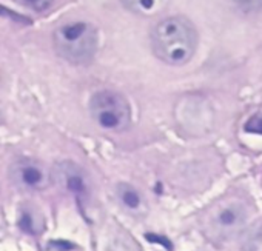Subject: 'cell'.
I'll use <instances>...</instances> for the list:
<instances>
[{"mask_svg":"<svg viewBox=\"0 0 262 251\" xmlns=\"http://www.w3.org/2000/svg\"><path fill=\"white\" fill-rule=\"evenodd\" d=\"M155 56L167 65L181 66L191 60L198 48V31L184 16H171L156 24L151 31Z\"/></svg>","mask_w":262,"mask_h":251,"instance_id":"6da1fadb","label":"cell"},{"mask_svg":"<svg viewBox=\"0 0 262 251\" xmlns=\"http://www.w3.org/2000/svg\"><path fill=\"white\" fill-rule=\"evenodd\" d=\"M56 53L73 65L90 63L97 51V30L85 20H71L59 25L53 34Z\"/></svg>","mask_w":262,"mask_h":251,"instance_id":"7a4b0ae2","label":"cell"},{"mask_svg":"<svg viewBox=\"0 0 262 251\" xmlns=\"http://www.w3.org/2000/svg\"><path fill=\"white\" fill-rule=\"evenodd\" d=\"M90 114L103 131L122 133L131 123V108L125 96L105 89L96 93L90 100Z\"/></svg>","mask_w":262,"mask_h":251,"instance_id":"3957f363","label":"cell"},{"mask_svg":"<svg viewBox=\"0 0 262 251\" xmlns=\"http://www.w3.org/2000/svg\"><path fill=\"white\" fill-rule=\"evenodd\" d=\"M13 185L24 191H40L51 185V170L34 159H17L10 167Z\"/></svg>","mask_w":262,"mask_h":251,"instance_id":"277c9868","label":"cell"},{"mask_svg":"<svg viewBox=\"0 0 262 251\" xmlns=\"http://www.w3.org/2000/svg\"><path fill=\"white\" fill-rule=\"evenodd\" d=\"M51 176L57 187L77 199L86 197L90 193V180L86 171L71 161L57 162L51 170Z\"/></svg>","mask_w":262,"mask_h":251,"instance_id":"5b68a950","label":"cell"},{"mask_svg":"<svg viewBox=\"0 0 262 251\" xmlns=\"http://www.w3.org/2000/svg\"><path fill=\"white\" fill-rule=\"evenodd\" d=\"M122 5L136 16L141 17H156L164 13L170 0H120Z\"/></svg>","mask_w":262,"mask_h":251,"instance_id":"8992f818","label":"cell"},{"mask_svg":"<svg viewBox=\"0 0 262 251\" xmlns=\"http://www.w3.org/2000/svg\"><path fill=\"white\" fill-rule=\"evenodd\" d=\"M116 193H117L119 200L129 210H138L142 203V197L139 191L128 184H119L116 188Z\"/></svg>","mask_w":262,"mask_h":251,"instance_id":"52a82bcc","label":"cell"},{"mask_svg":"<svg viewBox=\"0 0 262 251\" xmlns=\"http://www.w3.org/2000/svg\"><path fill=\"white\" fill-rule=\"evenodd\" d=\"M239 220H241V213L234 207H227L221 210V213L217 214V222L224 226H231Z\"/></svg>","mask_w":262,"mask_h":251,"instance_id":"ba28073f","label":"cell"},{"mask_svg":"<svg viewBox=\"0 0 262 251\" xmlns=\"http://www.w3.org/2000/svg\"><path fill=\"white\" fill-rule=\"evenodd\" d=\"M244 130L251 134H260L262 136V112H257L251 116L247 123L244 125Z\"/></svg>","mask_w":262,"mask_h":251,"instance_id":"9c48e42d","label":"cell"},{"mask_svg":"<svg viewBox=\"0 0 262 251\" xmlns=\"http://www.w3.org/2000/svg\"><path fill=\"white\" fill-rule=\"evenodd\" d=\"M24 5H27L30 10L36 11V13H43L47 10H50L54 4V0H22Z\"/></svg>","mask_w":262,"mask_h":251,"instance_id":"30bf717a","label":"cell"},{"mask_svg":"<svg viewBox=\"0 0 262 251\" xmlns=\"http://www.w3.org/2000/svg\"><path fill=\"white\" fill-rule=\"evenodd\" d=\"M233 2H234L242 11H247V13L257 11V10L262 8V0H233Z\"/></svg>","mask_w":262,"mask_h":251,"instance_id":"8fae6325","label":"cell"},{"mask_svg":"<svg viewBox=\"0 0 262 251\" xmlns=\"http://www.w3.org/2000/svg\"><path fill=\"white\" fill-rule=\"evenodd\" d=\"M74 245L67 240H51L48 243V251H71Z\"/></svg>","mask_w":262,"mask_h":251,"instance_id":"7c38bea8","label":"cell"},{"mask_svg":"<svg viewBox=\"0 0 262 251\" xmlns=\"http://www.w3.org/2000/svg\"><path fill=\"white\" fill-rule=\"evenodd\" d=\"M34 219H33V216H31V213L30 211H24L22 213V216H20V226L25 230V231H28V233H34Z\"/></svg>","mask_w":262,"mask_h":251,"instance_id":"4fadbf2b","label":"cell"},{"mask_svg":"<svg viewBox=\"0 0 262 251\" xmlns=\"http://www.w3.org/2000/svg\"><path fill=\"white\" fill-rule=\"evenodd\" d=\"M145 237H147L150 242H155V243L164 245L167 249H173V245H171V242H170L167 237H161V236H158V234H147Z\"/></svg>","mask_w":262,"mask_h":251,"instance_id":"5bb4252c","label":"cell"}]
</instances>
